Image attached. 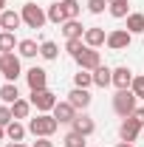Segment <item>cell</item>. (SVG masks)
<instances>
[{"mask_svg": "<svg viewBox=\"0 0 144 147\" xmlns=\"http://www.w3.org/2000/svg\"><path fill=\"white\" fill-rule=\"evenodd\" d=\"M85 45L88 48H99V45H105L108 42V34H105V28H99V26H90V28H85Z\"/></svg>", "mask_w": 144, "mask_h": 147, "instance_id": "cell-13", "label": "cell"}, {"mask_svg": "<svg viewBox=\"0 0 144 147\" xmlns=\"http://www.w3.org/2000/svg\"><path fill=\"white\" fill-rule=\"evenodd\" d=\"M17 40H14V31H0V54H9L14 51Z\"/></svg>", "mask_w": 144, "mask_h": 147, "instance_id": "cell-28", "label": "cell"}, {"mask_svg": "<svg viewBox=\"0 0 144 147\" xmlns=\"http://www.w3.org/2000/svg\"><path fill=\"white\" fill-rule=\"evenodd\" d=\"M133 119H136V122L144 127V108H136V110H133Z\"/></svg>", "mask_w": 144, "mask_h": 147, "instance_id": "cell-34", "label": "cell"}, {"mask_svg": "<svg viewBox=\"0 0 144 147\" xmlns=\"http://www.w3.org/2000/svg\"><path fill=\"white\" fill-rule=\"evenodd\" d=\"M93 85H96V88H108V85H113V68L99 65V68L93 71Z\"/></svg>", "mask_w": 144, "mask_h": 147, "instance_id": "cell-17", "label": "cell"}, {"mask_svg": "<svg viewBox=\"0 0 144 147\" xmlns=\"http://www.w3.org/2000/svg\"><path fill=\"white\" fill-rule=\"evenodd\" d=\"M14 122V113H11V105H0V127H9Z\"/></svg>", "mask_w": 144, "mask_h": 147, "instance_id": "cell-31", "label": "cell"}, {"mask_svg": "<svg viewBox=\"0 0 144 147\" xmlns=\"http://www.w3.org/2000/svg\"><path fill=\"white\" fill-rule=\"evenodd\" d=\"M108 3H113V0H108Z\"/></svg>", "mask_w": 144, "mask_h": 147, "instance_id": "cell-41", "label": "cell"}, {"mask_svg": "<svg viewBox=\"0 0 144 147\" xmlns=\"http://www.w3.org/2000/svg\"><path fill=\"white\" fill-rule=\"evenodd\" d=\"M45 14H48V23H54V26H62V23L68 20V17H65V11H62V3H59V0L48 6V11H45Z\"/></svg>", "mask_w": 144, "mask_h": 147, "instance_id": "cell-21", "label": "cell"}, {"mask_svg": "<svg viewBox=\"0 0 144 147\" xmlns=\"http://www.w3.org/2000/svg\"><path fill=\"white\" fill-rule=\"evenodd\" d=\"M40 57H42V59H57V57H59V48H57L54 40H42V42H40Z\"/></svg>", "mask_w": 144, "mask_h": 147, "instance_id": "cell-25", "label": "cell"}, {"mask_svg": "<svg viewBox=\"0 0 144 147\" xmlns=\"http://www.w3.org/2000/svg\"><path fill=\"white\" fill-rule=\"evenodd\" d=\"M26 82H28V88L31 91H42V88H48V71L45 68H28L26 71Z\"/></svg>", "mask_w": 144, "mask_h": 147, "instance_id": "cell-8", "label": "cell"}, {"mask_svg": "<svg viewBox=\"0 0 144 147\" xmlns=\"http://www.w3.org/2000/svg\"><path fill=\"white\" fill-rule=\"evenodd\" d=\"M85 48H88V45H85V40H65V51H68V54H71L73 59L82 54Z\"/></svg>", "mask_w": 144, "mask_h": 147, "instance_id": "cell-30", "label": "cell"}, {"mask_svg": "<svg viewBox=\"0 0 144 147\" xmlns=\"http://www.w3.org/2000/svg\"><path fill=\"white\" fill-rule=\"evenodd\" d=\"M3 139H6V127H0V142H3Z\"/></svg>", "mask_w": 144, "mask_h": 147, "instance_id": "cell-39", "label": "cell"}, {"mask_svg": "<svg viewBox=\"0 0 144 147\" xmlns=\"http://www.w3.org/2000/svg\"><path fill=\"white\" fill-rule=\"evenodd\" d=\"M20 14H23V23H26L28 28H42V26L48 23V14H45L37 3H26Z\"/></svg>", "mask_w": 144, "mask_h": 147, "instance_id": "cell-4", "label": "cell"}, {"mask_svg": "<svg viewBox=\"0 0 144 147\" xmlns=\"http://www.w3.org/2000/svg\"><path fill=\"white\" fill-rule=\"evenodd\" d=\"M116 147H133V142H119Z\"/></svg>", "mask_w": 144, "mask_h": 147, "instance_id": "cell-37", "label": "cell"}, {"mask_svg": "<svg viewBox=\"0 0 144 147\" xmlns=\"http://www.w3.org/2000/svg\"><path fill=\"white\" fill-rule=\"evenodd\" d=\"M133 79H136V74L130 71L127 65H119V68H113V85H116V91H127V88L133 85Z\"/></svg>", "mask_w": 144, "mask_h": 147, "instance_id": "cell-11", "label": "cell"}, {"mask_svg": "<svg viewBox=\"0 0 144 147\" xmlns=\"http://www.w3.org/2000/svg\"><path fill=\"white\" fill-rule=\"evenodd\" d=\"M139 108V96L130 91H116V96H113V110L122 116V119H127V116H133V110Z\"/></svg>", "mask_w": 144, "mask_h": 147, "instance_id": "cell-2", "label": "cell"}, {"mask_svg": "<svg viewBox=\"0 0 144 147\" xmlns=\"http://www.w3.org/2000/svg\"><path fill=\"white\" fill-rule=\"evenodd\" d=\"M23 74V65H20V57L14 51L9 54H0V76L6 82H17V76Z\"/></svg>", "mask_w": 144, "mask_h": 147, "instance_id": "cell-3", "label": "cell"}, {"mask_svg": "<svg viewBox=\"0 0 144 147\" xmlns=\"http://www.w3.org/2000/svg\"><path fill=\"white\" fill-rule=\"evenodd\" d=\"M28 102H31V108H37L40 113H48V110H54V105H57V96H54V91L42 88V91H31Z\"/></svg>", "mask_w": 144, "mask_h": 147, "instance_id": "cell-5", "label": "cell"}, {"mask_svg": "<svg viewBox=\"0 0 144 147\" xmlns=\"http://www.w3.org/2000/svg\"><path fill=\"white\" fill-rule=\"evenodd\" d=\"M26 133H28V127H26V125H20L17 119L6 127V136H9L11 142H23V139H26Z\"/></svg>", "mask_w": 144, "mask_h": 147, "instance_id": "cell-23", "label": "cell"}, {"mask_svg": "<svg viewBox=\"0 0 144 147\" xmlns=\"http://www.w3.org/2000/svg\"><path fill=\"white\" fill-rule=\"evenodd\" d=\"M141 136H144V130H141Z\"/></svg>", "mask_w": 144, "mask_h": 147, "instance_id": "cell-42", "label": "cell"}, {"mask_svg": "<svg viewBox=\"0 0 144 147\" xmlns=\"http://www.w3.org/2000/svg\"><path fill=\"white\" fill-rule=\"evenodd\" d=\"M90 85H93V71H82L79 68V71L73 74V88H85L88 91Z\"/></svg>", "mask_w": 144, "mask_h": 147, "instance_id": "cell-24", "label": "cell"}, {"mask_svg": "<svg viewBox=\"0 0 144 147\" xmlns=\"http://www.w3.org/2000/svg\"><path fill=\"white\" fill-rule=\"evenodd\" d=\"M68 102H71L76 110H88L90 102H93V96H90V91H85V88H73V91L68 93Z\"/></svg>", "mask_w": 144, "mask_h": 147, "instance_id": "cell-12", "label": "cell"}, {"mask_svg": "<svg viewBox=\"0 0 144 147\" xmlns=\"http://www.w3.org/2000/svg\"><path fill=\"white\" fill-rule=\"evenodd\" d=\"M59 127V122L54 119V113H37L34 119H28V133L34 139H51Z\"/></svg>", "mask_w": 144, "mask_h": 147, "instance_id": "cell-1", "label": "cell"}, {"mask_svg": "<svg viewBox=\"0 0 144 147\" xmlns=\"http://www.w3.org/2000/svg\"><path fill=\"white\" fill-rule=\"evenodd\" d=\"M133 42V34L127 31V28H116V31H108V45L110 51H124L127 45Z\"/></svg>", "mask_w": 144, "mask_h": 147, "instance_id": "cell-6", "label": "cell"}, {"mask_svg": "<svg viewBox=\"0 0 144 147\" xmlns=\"http://www.w3.org/2000/svg\"><path fill=\"white\" fill-rule=\"evenodd\" d=\"M59 3H62V11H65V17H68V20H76V17H79L82 6H79L76 0H59Z\"/></svg>", "mask_w": 144, "mask_h": 147, "instance_id": "cell-29", "label": "cell"}, {"mask_svg": "<svg viewBox=\"0 0 144 147\" xmlns=\"http://www.w3.org/2000/svg\"><path fill=\"white\" fill-rule=\"evenodd\" d=\"M71 130H76V133H82V136H90L93 130H96V122L90 119L88 113L82 110V113H76V119L71 122Z\"/></svg>", "mask_w": 144, "mask_h": 147, "instance_id": "cell-14", "label": "cell"}, {"mask_svg": "<svg viewBox=\"0 0 144 147\" xmlns=\"http://www.w3.org/2000/svg\"><path fill=\"white\" fill-rule=\"evenodd\" d=\"M108 11H110V17L124 20L127 14H130V0H113V3L108 6Z\"/></svg>", "mask_w": 144, "mask_h": 147, "instance_id": "cell-20", "label": "cell"}, {"mask_svg": "<svg viewBox=\"0 0 144 147\" xmlns=\"http://www.w3.org/2000/svg\"><path fill=\"white\" fill-rule=\"evenodd\" d=\"M141 125L133 119V116H127V119H122V125H119V139L122 142H136L139 136H141Z\"/></svg>", "mask_w": 144, "mask_h": 147, "instance_id": "cell-7", "label": "cell"}, {"mask_svg": "<svg viewBox=\"0 0 144 147\" xmlns=\"http://www.w3.org/2000/svg\"><path fill=\"white\" fill-rule=\"evenodd\" d=\"M0 26H3V31H17L20 26H23V14L14 11V9H6L0 14Z\"/></svg>", "mask_w": 144, "mask_h": 147, "instance_id": "cell-15", "label": "cell"}, {"mask_svg": "<svg viewBox=\"0 0 144 147\" xmlns=\"http://www.w3.org/2000/svg\"><path fill=\"white\" fill-rule=\"evenodd\" d=\"M0 31H3V26H0Z\"/></svg>", "mask_w": 144, "mask_h": 147, "instance_id": "cell-40", "label": "cell"}, {"mask_svg": "<svg viewBox=\"0 0 144 147\" xmlns=\"http://www.w3.org/2000/svg\"><path fill=\"white\" fill-rule=\"evenodd\" d=\"M62 34H65V40H82L85 37V26L79 20H65L62 23Z\"/></svg>", "mask_w": 144, "mask_h": 147, "instance_id": "cell-16", "label": "cell"}, {"mask_svg": "<svg viewBox=\"0 0 144 147\" xmlns=\"http://www.w3.org/2000/svg\"><path fill=\"white\" fill-rule=\"evenodd\" d=\"M51 113H54V119L59 122V125H71L73 119H76V113H79V110H76V108L71 105V102L65 99V102H57Z\"/></svg>", "mask_w": 144, "mask_h": 147, "instance_id": "cell-9", "label": "cell"}, {"mask_svg": "<svg viewBox=\"0 0 144 147\" xmlns=\"http://www.w3.org/2000/svg\"><path fill=\"white\" fill-rule=\"evenodd\" d=\"M3 11H6V0H0V14H3Z\"/></svg>", "mask_w": 144, "mask_h": 147, "instance_id": "cell-38", "label": "cell"}, {"mask_svg": "<svg viewBox=\"0 0 144 147\" xmlns=\"http://www.w3.org/2000/svg\"><path fill=\"white\" fill-rule=\"evenodd\" d=\"M85 139H88V136H82V133L71 130V133H65L62 144H65V147H88V142H85Z\"/></svg>", "mask_w": 144, "mask_h": 147, "instance_id": "cell-27", "label": "cell"}, {"mask_svg": "<svg viewBox=\"0 0 144 147\" xmlns=\"http://www.w3.org/2000/svg\"><path fill=\"white\" fill-rule=\"evenodd\" d=\"M130 91L136 93L139 99H144V76H136V79H133V85H130Z\"/></svg>", "mask_w": 144, "mask_h": 147, "instance_id": "cell-33", "label": "cell"}, {"mask_svg": "<svg viewBox=\"0 0 144 147\" xmlns=\"http://www.w3.org/2000/svg\"><path fill=\"white\" fill-rule=\"evenodd\" d=\"M31 147H54V142H51V139H37Z\"/></svg>", "mask_w": 144, "mask_h": 147, "instance_id": "cell-35", "label": "cell"}, {"mask_svg": "<svg viewBox=\"0 0 144 147\" xmlns=\"http://www.w3.org/2000/svg\"><path fill=\"white\" fill-rule=\"evenodd\" d=\"M20 99V91H17V82H6L3 88H0V102L3 105H14Z\"/></svg>", "mask_w": 144, "mask_h": 147, "instance_id": "cell-18", "label": "cell"}, {"mask_svg": "<svg viewBox=\"0 0 144 147\" xmlns=\"http://www.w3.org/2000/svg\"><path fill=\"white\" fill-rule=\"evenodd\" d=\"M11 113H14V119H28V113H31V102L28 99H17L14 105H11Z\"/></svg>", "mask_w": 144, "mask_h": 147, "instance_id": "cell-26", "label": "cell"}, {"mask_svg": "<svg viewBox=\"0 0 144 147\" xmlns=\"http://www.w3.org/2000/svg\"><path fill=\"white\" fill-rule=\"evenodd\" d=\"M17 51H20V57L31 59V57H37V54H40V45H37L34 40H20V42H17Z\"/></svg>", "mask_w": 144, "mask_h": 147, "instance_id": "cell-22", "label": "cell"}, {"mask_svg": "<svg viewBox=\"0 0 144 147\" xmlns=\"http://www.w3.org/2000/svg\"><path fill=\"white\" fill-rule=\"evenodd\" d=\"M124 20H127V31H130L133 37L144 31V14H141V11H130Z\"/></svg>", "mask_w": 144, "mask_h": 147, "instance_id": "cell-19", "label": "cell"}, {"mask_svg": "<svg viewBox=\"0 0 144 147\" xmlns=\"http://www.w3.org/2000/svg\"><path fill=\"white\" fill-rule=\"evenodd\" d=\"M76 62H79V68H82V71H96V68L102 65V57H99L96 48H85L82 54L76 57Z\"/></svg>", "mask_w": 144, "mask_h": 147, "instance_id": "cell-10", "label": "cell"}, {"mask_svg": "<svg viewBox=\"0 0 144 147\" xmlns=\"http://www.w3.org/2000/svg\"><path fill=\"white\" fill-rule=\"evenodd\" d=\"M108 6H110L108 0H88V11H90V14H102Z\"/></svg>", "mask_w": 144, "mask_h": 147, "instance_id": "cell-32", "label": "cell"}, {"mask_svg": "<svg viewBox=\"0 0 144 147\" xmlns=\"http://www.w3.org/2000/svg\"><path fill=\"white\" fill-rule=\"evenodd\" d=\"M6 147H28V144H23V142H9Z\"/></svg>", "mask_w": 144, "mask_h": 147, "instance_id": "cell-36", "label": "cell"}]
</instances>
